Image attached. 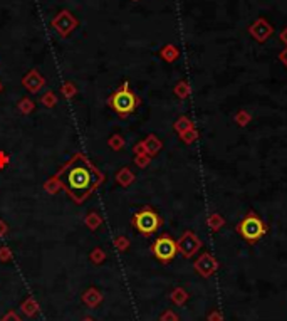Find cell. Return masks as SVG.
<instances>
[{
	"label": "cell",
	"instance_id": "4fadbf2b",
	"mask_svg": "<svg viewBox=\"0 0 287 321\" xmlns=\"http://www.w3.org/2000/svg\"><path fill=\"white\" fill-rule=\"evenodd\" d=\"M160 56H162L163 61H166V63H175V61L180 58V51H178L176 46L173 44H166L162 47V51H160Z\"/></svg>",
	"mask_w": 287,
	"mask_h": 321
},
{
	"label": "cell",
	"instance_id": "e575fe53",
	"mask_svg": "<svg viewBox=\"0 0 287 321\" xmlns=\"http://www.w3.org/2000/svg\"><path fill=\"white\" fill-rule=\"evenodd\" d=\"M7 165H8V157H7V153H6V152H0V170L6 168Z\"/></svg>",
	"mask_w": 287,
	"mask_h": 321
},
{
	"label": "cell",
	"instance_id": "5bb4252c",
	"mask_svg": "<svg viewBox=\"0 0 287 321\" xmlns=\"http://www.w3.org/2000/svg\"><path fill=\"white\" fill-rule=\"evenodd\" d=\"M192 128H195V125H194V121H192L186 115L178 116L176 121L173 123V130H175L178 135H183L185 131L192 130Z\"/></svg>",
	"mask_w": 287,
	"mask_h": 321
},
{
	"label": "cell",
	"instance_id": "f35d334b",
	"mask_svg": "<svg viewBox=\"0 0 287 321\" xmlns=\"http://www.w3.org/2000/svg\"><path fill=\"white\" fill-rule=\"evenodd\" d=\"M2 321H20V319H18V316L16 313H8Z\"/></svg>",
	"mask_w": 287,
	"mask_h": 321
},
{
	"label": "cell",
	"instance_id": "7a4b0ae2",
	"mask_svg": "<svg viewBox=\"0 0 287 321\" xmlns=\"http://www.w3.org/2000/svg\"><path fill=\"white\" fill-rule=\"evenodd\" d=\"M140 98L130 89V83L124 81L114 93L108 98V105L112 108V111L121 118H128L133 115L136 108L140 106Z\"/></svg>",
	"mask_w": 287,
	"mask_h": 321
},
{
	"label": "cell",
	"instance_id": "9a60e30c",
	"mask_svg": "<svg viewBox=\"0 0 287 321\" xmlns=\"http://www.w3.org/2000/svg\"><path fill=\"white\" fill-rule=\"evenodd\" d=\"M225 224H227V220H225L224 217L218 214V212L210 214V217L206 219V225L210 227L212 232H218V230H222L225 227Z\"/></svg>",
	"mask_w": 287,
	"mask_h": 321
},
{
	"label": "cell",
	"instance_id": "d6986e66",
	"mask_svg": "<svg viewBox=\"0 0 287 321\" xmlns=\"http://www.w3.org/2000/svg\"><path fill=\"white\" fill-rule=\"evenodd\" d=\"M84 224H86L88 229L96 230V229L101 227L102 219H101V215L98 214V212H89V214L86 215V219H84Z\"/></svg>",
	"mask_w": 287,
	"mask_h": 321
},
{
	"label": "cell",
	"instance_id": "9c48e42d",
	"mask_svg": "<svg viewBox=\"0 0 287 321\" xmlns=\"http://www.w3.org/2000/svg\"><path fill=\"white\" fill-rule=\"evenodd\" d=\"M248 34H250L257 42L264 44V42L274 34V27L270 26L266 17H258L257 21L248 27Z\"/></svg>",
	"mask_w": 287,
	"mask_h": 321
},
{
	"label": "cell",
	"instance_id": "4316f807",
	"mask_svg": "<svg viewBox=\"0 0 287 321\" xmlns=\"http://www.w3.org/2000/svg\"><path fill=\"white\" fill-rule=\"evenodd\" d=\"M60 93L64 94V98H74V94H76V86H74L70 81H66L62 86H60Z\"/></svg>",
	"mask_w": 287,
	"mask_h": 321
},
{
	"label": "cell",
	"instance_id": "ab89813d",
	"mask_svg": "<svg viewBox=\"0 0 287 321\" xmlns=\"http://www.w3.org/2000/svg\"><path fill=\"white\" fill-rule=\"evenodd\" d=\"M2 89H4V86H2V83H0V91H2Z\"/></svg>",
	"mask_w": 287,
	"mask_h": 321
},
{
	"label": "cell",
	"instance_id": "b9f144b4",
	"mask_svg": "<svg viewBox=\"0 0 287 321\" xmlns=\"http://www.w3.org/2000/svg\"><path fill=\"white\" fill-rule=\"evenodd\" d=\"M134 2H138V0H134Z\"/></svg>",
	"mask_w": 287,
	"mask_h": 321
},
{
	"label": "cell",
	"instance_id": "d6a6232c",
	"mask_svg": "<svg viewBox=\"0 0 287 321\" xmlns=\"http://www.w3.org/2000/svg\"><path fill=\"white\" fill-rule=\"evenodd\" d=\"M12 257V252L8 247H0V261H8Z\"/></svg>",
	"mask_w": 287,
	"mask_h": 321
},
{
	"label": "cell",
	"instance_id": "ac0fdd59",
	"mask_svg": "<svg viewBox=\"0 0 287 321\" xmlns=\"http://www.w3.org/2000/svg\"><path fill=\"white\" fill-rule=\"evenodd\" d=\"M234 121H235V125H237V126L246 128V126H248V123L252 121V115L247 110H238L234 115Z\"/></svg>",
	"mask_w": 287,
	"mask_h": 321
},
{
	"label": "cell",
	"instance_id": "3957f363",
	"mask_svg": "<svg viewBox=\"0 0 287 321\" xmlns=\"http://www.w3.org/2000/svg\"><path fill=\"white\" fill-rule=\"evenodd\" d=\"M235 230H237L238 235H240L247 244L254 245L269 232V225L257 215V212L248 210L247 214L244 215V219L237 224Z\"/></svg>",
	"mask_w": 287,
	"mask_h": 321
},
{
	"label": "cell",
	"instance_id": "7402d4cb",
	"mask_svg": "<svg viewBox=\"0 0 287 321\" xmlns=\"http://www.w3.org/2000/svg\"><path fill=\"white\" fill-rule=\"evenodd\" d=\"M17 108H18V111H20L22 115H30V113L34 111L36 105H34V101L29 100V98H22V100L18 101Z\"/></svg>",
	"mask_w": 287,
	"mask_h": 321
},
{
	"label": "cell",
	"instance_id": "60d3db41",
	"mask_svg": "<svg viewBox=\"0 0 287 321\" xmlns=\"http://www.w3.org/2000/svg\"><path fill=\"white\" fill-rule=\"evenodd\" d=\"M84 321H92V319H91V318H86V319H84Z\"/></svg>",
	"mask_w": 287,
	"mask_h": 321
},
{
	"label": "cell",
	"instance_id": "8992f818",
	"mask_svg": "<svg viewBox=\"0 0 287 321\" xmlns=\"http://www.w3.org/2000/svg\"><path fill=\"white\" fill-rule=\"evenodd\" d=\"M176 247H178V254H182L185 259H192L204 247V242H202V239L194 230H185V232L182 234V237L176 240Z\"/></svg>",
	"mask_w": 287,
	"mask_h": 321
},
{
	"label": "cell",
	"instance_id": "44dd1931",
	"mask_svg": "<svg viewBox=\"0 0 287 321\" xmlns=\"http://www.w3.org/2000/svg\"><path fill=\"white\" fill-rule=\"evenodd\" d=\"M84 303L89 304V306H96L101 303V292L98 289H88L86 294H84Z\"/></svg>",
	"mask_w": 287,
	"mask_h": 321
},
{
	"label": "cell",
	"instance_id": "2e32d148",
	"mask_svg": "<svg viewBox=\"0 0 287 321\" xmlns=\"http://www.w3.org/2000/svg\"><path fill=\"white\" fill-rule=\"evenodd\" d=\"M188 292L183 289V287H175V289L172 291V294H170V299H172V303L173 304H176V306H183L188 301Z\"/></svg>",
	"mask_w": 287,
	"mask_h": 321
},
{
	"label": "cell",
	"instance_id": "4dcf8cb0",
	"mask_svg": "<svg viewBox=\"0 0 287 321\" xmlns=\"http://www.w3.org/2000/svg\"><path fill=\"white\" fill-rule=\"evenodd\" d=\"M206 321H224V314L220 313L218 309H212L208 314H206Z\"/></svg>",
	"mask_w": 287,
	"mask_h": 321
},
{
	"label": "cell",
	"instance_id": "f546056e",
	"mask_svg": "<svg viewBox=\"0 0 287 321\" xmlns=\"http://www.w3.org/2000/svg\"><path fill=\"white\" fill-rule=\"evenodd\" d=\"M106 259V254H104V251L102 249H100V247H96L94 251L91 252V261L92 262H96V264H100V262H102Z\"/></svg>",
	"mask_w": 287,
	"mask_h": 321
},
{
	"label": "cell",
	"instance_id": "52a82bcc",
	"mask_svg": "<svg viewBox=\"0 0 287 321\" xmlns=\"http://www.w3.org/2000/svg\"><path fill=\"white\" fill-rule=\"evenodd\" d=\"M52 27L60 37L70 36V32L78 27V19L69 11H60L58 16L52 19Z\"/></svg>",
	"mask_w": 287,
	"mask_h": 321
},
{
	"label": "cell",
	"instance_id": "5b68a950",
	"mask_svg": "<svg viewBox=\"0 0 287 321\" xmlns=\"http://www.w3.org/2000/svg\"><path fill=\"white\" fill-rule=\"evenodd\" d=\"M152 252L162 264L172 262L173 259H175L176 254H178L176 240L173 239L170 234L160 235V237L152 244Z\"/></svg>",
	"mask_w": 287,
	"mask_h": 321
},
{
	"label": "cell",
	"instance_id": "7c38bea8",
	"mask_svg": "<svg viewBox=\"0 0 287 321\" xmlns=\"http://www.w3.org/2000/svg\"><path fill=\"white\" fill-rule=\"evenodd\" d=\"M134 178H136V175L131 172V168H128V167H123L114 175V180L120 183L121 187H130L131 183L134 182Z\"/></svg>",
	"mask_w": 287,
	"mask_h": 321
},
{
	"label": "cell",
	"instance_id": "e0dca14e",
	"mask_svg": "<svg viewBox=\"0 0 287 321\" xmlns=\"http://www.w3.org/2000/svg\"><path fill=\"white\" fill-rule=\"evenodd\" d=\"M173 93H175V96L178 100H186L192 93V88L186 81H178L175 84V88H173Z\"/></svg>",
	"mask_w": 287,
	"mask_h": 321
},
{
	"label": "cell",
	"instance_id": "277c9868",
	"mask_svg": "<svg viewBox=\"0 0 287 321\" xmlns=\"http://www.w3.org/2000/svg\"><path fill=\"white\" fill-rule=\"evenodd\" d=\"M131 224H133V227L138 230L141 235L150 237V235H153L154 232H158V230L162 229L163 219L153 207L144 205L143 209H140L131 217Z\"/></svg>",
	"mask_w": 287,
	"mask_h": 321
},
{
	"label": "cell",
	"instance_id": "f1b7e54d",
	"mask_svg": "<svg viewBox=\"0 0 287 321\" xmlns=\"http://www.w3.org/2000/svg\"><path fill=\"white\" fill-rule=\"evenodd\" d=\"M114 245H116L118 251L123 252L130 247V240H128V237H124V235H118V237L114 239Z\"/></svg>",
	"mask_w": 287,
	"mask_h": 321
},
{
	"label": "cell",
	"instance_id": "cb8c5ba5",
	"mask_svg": "<svg viewBox=\"0 0 287 321\" xmlns=\"http://www.w3.org/2000/svg\"><path fill=\"white\" fill-rule=\"evenodd\" d=\"M178 136H180V140H182L185 145H192V143H195V141L198 140V130H196V128H192V130H188V131H185L183 135H178Z\"/></svg>",
	"mask_w": 287,
	"mask_h": 321
},
{
	"label": "cell",
	"instance_id": "603a6c76",
	"mask_svg": "<svg viewBox=\"0 0 287 321\" xmlns=\"http://www.w3.org/2000/svg\"><path fill=\"white\" fill-rule=\"evenodd\" d=\"M108 145L111 146V150H114V152H120V150L124 148L126 141L121 135H112L110 140H108Z\"/></svg>",
	"mask_w": 287,
	"mask_h": 321
},
{
	"label": "cell",
	"instance_id": "74e56055",
	"mask_svg": "<svg viewBox=\"0 0 287 321\" xmlns=\"http://www.w3.org/2000/svg\"><path fill=\"white\" fill-rule=\"evenodd\" d=\"M279 41H280L284 46H287V27H284V29L280 31V34H279Z\"/></svg>",
	"mask_w": 287,
	"mask_h": 321
},
{
	"label": "cell",
	"instance_id": "ba28073f",
	"mask_svg": "<svg viewBox=\"0 0 287 321\" xmlns=\"http://www.w3.org/2000/svg\"><path fill=\"white\" fill-rule=\"evenodd\" d=\"M194 269L198 276L208 279V277H212L215 272L218 271V261L215 259V256H212L210 252H204L196 257V261L194 264Z\"/></svg>",
	"mask_w": 287,
	"mask_h": 321
},
{
	"label": "cell",
	"instance_id": "d590c367",
	"mask_svg": "<svg viewBox=\"0 0 287 321\" xmlns=\"http://www.w3.org/2000/svg\"><path fill=\"white\" fill-rule=\"evenodd\" d=\"M279 61H280V63L284 64L286 68H287V46H286L284 49H282L280 53H279Z\"/></svg>",
	"mask_w": 287,
	"mask_h": 321
},
{
	"label": "cell",
	"instance_id": "6da1fadb",
	"mask_svg": "<svg viewBox=\"0 0 287 321\" xmlns=\"http://www.w3.org/2000/svg\"><path fill=\"white\" fill-rule=\"evenodd\" d=\"M56 175L62 182V190L76 204H82L104 180V175L84 153H74V157L62 165Z\"/></svg>",
	"mask_w": 287,
	"mask_h": 321
},
{
	"label": "cell",
	"instance_id": "ffe728a7",
	"mask_svg": "<svg viewBox=\"0 0 287 321\" xmlns=\"http://www.w3.org/2000/svg\"><path fill=\"white\" fill-rule=\"evenodd\" d=\"M44 188L47 193H50V195H54V193H58L59 190H62V182H60V178L58 175L50 177L49 180L44 183Z\"/></svg>",
	"mask_w": 287,
	"mask_h": 321
},
{
	"label": "cell",
	"instance_id": "d4e9b609",
	"mask_svg": "<svg viewBox=\"0 0 287 321\" xmlns=\"http://www.w3.org/2000/svg\"><path fill=\"white\" fill-rule=\"evenodd\" d=\"M40 103L44 105L46 108H54L56 105H58V96L52 93V91H46L44 94H42V98H40Z\"/></svg>",
	"mask_w": 287,
	"mask_h": 321
},
{
	"label": "cell",
	"instance_id": "8fae6325",
	"mask_svg": "<svg viewBox=\"0 0 287 321\" xmlns=\"http://www.w3.org/2000/svg\"><path fill=\"white\" fill-rule=\"evenodd\" d=\"M143 145H144V150H146V153L152 158L156 157V155L160 153V150L163 148L162 140H160L156 135H148L146 138L143 140Z\"/></svg>",
	"mask_w": 287,
	"mask_h": 321
},
{
	"label": "cell",
	"instance_id": "8d00e7d4",
	"mask_svg": "<svg viewBox=\"0 0 287 321\" xmlns=\"http://www.w3.org/2000/svg\"><path fill=\"white\" fill-rule=\"evenodd\" d=\"M7 232H8V225L2 219H0V237H4Z\"/></svg>",
	"mask_w": 287,
	"mask_h": 321
},
{
	"label": "cell",
	"instance_id": "836d02e7",
	"mask_svg": "<svg viewBox=\"0 0 287 321\" xmlns=\"http://www.w3.org/2000/svg\"><path fill=\"white\" fill-rule=\"evenodd\" d=\"M133 153H134V155H144V153H146L143 141H138V143H136V145L133 146ZM146 155H148V153H146Z\"/></svg>",
	"mask_w": 287,
	"mask_h": 321
},
{
	"label": "cell",
	"instance_id": "30bf717a",
	"mask_svg": "<svg viewBox=\"0 0 287 321\" xmlns=\"http://www.w3.org/2000/svg\"><path fill=\"white\" fill-rule=\"evenodd\" d=\"M22 86L30 93H39L46 86V79L37 69H30L26 76L22 78Z\"/></svg>",
	"mask_w": 287,
	"mask_h": 321
},
{
	"label": "cell",
	"instance_id": "83f0119b",
	"mask_svg": "<svg viewBox=\"0 0 287 321\" xmlns=\"http://www.w3.org/2000/svg\"><path fill=\"white\" fill-rule=\"evenodd\" d=\"M22 311L26 313L27 316H34L36 311H37V304L34 303V299H27L26 303L22 304Z\"/></svg>",
	"mask_w": 287,
	"mask_h": 321
},
{
	"label": "cell",
	"instance_id": "1f68e13d",
	"mask_svg": "<svg viewBox=\"0 0 287 321\" xmlns=\"http://www.w3.org/2000/svg\"><path fill=\"white\" fill-rule=\"evenodd\" d=\"M160 321H180V319H178L176 313H173V311L166 309L162 316H160Z\"/></svg>",
	"mask_w": 287,
	"mask_h": 321
},
{
	"label": "cell",
	"instance_id": "484cf974",
	"mask_svg": "<svg viewBox=\"0 0 287 321\" xmlns=\"http://www.w3.org/2000/svg\"><path fill=\"white\" fill-rule=\"evenodd\" d=\"M152 163V157L150 155H134V165L136 167H140V168H146L148 165Z\"/></svg>",
	"mask_w": 287,
	"mask_h": 321
}]
</instances>
